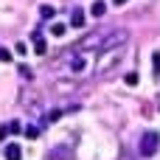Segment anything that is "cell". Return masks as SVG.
<instances>
[{"instance_id": "2e32d148", "label": "cell", "mask_w": 160, "mask_h": 160, "mask_svg": "<svg viewBox=\"0 0 160 160\" xmlns=\"http://www.w3.org/2000/svg\"><path fill=\"white\" fill-rule=\"evenodd\" d=\"M8 135H11V132H8V124H3V127H0V143H3Z\"/></svg>"}, {"instance_id": "8992f818", "label": "cell", "mask_w": 160, "mask_h": 160, "mask_svg": "<svg viewBox=\"0 0 160 160\" xmlns=\"http://www.w3.org/2000/svg\"><path fill=\"white\" fill-rule=\"evenodd\" d=\"M70 70H73V73H84V70H87V59H84V56H73V59H70Z\"/></svg>"}, {"instance_id": "9c48e42d", "label": "cell", "mask_w": 160, "mask_h": 160, "mask_svg": "<svg viewBox=\"0 0 160 160\" xmlns=\"http://www.w3.org/2000/svg\"><path fill=\"white\" fill-rule=\"evenodd\" d=\"M65 31H68V25H65V22H53V25H51V34H53V37H62Z\"/></svg>"}, {"instance_id": "7a4b0ae2", "label": "cell", "mask_w": 160, "mask_h": 160, "mask_svg": "<svg viewBox=\"0 0 160 160\" xmlns=\"http://www.w3.org/2000/svg\"><path fill=\"white\" fill-rule=\"evenodd\" d=\"M127 39H129V31H124V28H112V31H107V37H104V42H101V53L118 51Z\"/></svg>"}, {"instance_id": "52a82bcc", "label": "cell", "mask_w": 160, "mask_h": 160, "mask_svg": "<svg viewBox=\"0 0 160 160\" xmlns=\"http://www.w3.org/2000/svg\"><path fill=\"white\" fill-rule=\"evenodd\" d=\"M104 11H107V3H104V0H96V3L90 6V14H93V17H104Z\"/></svg>"}, {"instance_id": "8fae6325", "label": "cell", "mask_w": 160, "mask_h": 160, "mask_svg": "<svg viewBox=\"0 0 160 160\" xmlns=\"http://www.w3.org/2000/svg\"><path fill=\"white\" fill-rule=\"evenodd\" d=\"M51 160H70L68 158V149H53L51 152Z\"/></svg>"}, {"instance_id": "3957f363", "label": "cell", "mask_w": 160, "mask_h": 160, "mask_svg": "<svg viewBox=\"0 0 160 160\" xmlns=\"http://www.w3.org/2000/svg\"><path fill=\"white\" fill-rule=\"evenodd\" d=\"M31 42H34V53H37V56H42V53L48 51V45H45V37H42V31H34V34H31Z\"/></svg>"}, {"instance_id": "d6986e66", "label": "cell", "mask_w": 160, "mask_h": 160, "mask_svg": "<svg viewBox=\"0 0 160 160\" xmlns=\"http://www.w3.org/2000/svg\"><path fill=\"white\" fill-rule=\"evenodd\" d=\"M14 51H17V53H25L28 48H25V42H17V45H14Z\"/></svg>"}, {"instance_id": "4fadbf2b", "label": "cell", "mask_w": 160, "mask_h": 160, "mask_svg": "<svg viewBox=\"0 0 160 160\" xmlns=\"http://www.w3.org/2000/svg\"><path fill=\"white\" fill-rule=\"evenodd\" d=\"M25 138L37 141V138H39V127H25Z\"/></svg>"}, {"instance_id": "ba28073f", "label": "cell", "mask_w": 160, "mask_h": 160, "mask_svg": "<svg viewBox=\"0 0 160 160\" xmlns=\"http://www.w3.org/2000/svg\"><path fill=\"white\" fill-rule=\"evenodd\" d=\"M53 14H56V8H53V6H48V3H45V6H39V17H42V20H53Z\"/></svg>"}, {"instance_id": "9a60e30c", "label": "cell", "mask_w": 160, "mask_h": 160, "mask_svg": "<svg viewBox=\"0 0 160 160\" xmlns=\"http://www.w3.org/2000/svg\"><path fill=\"white\" fill-rule=\"evenodd\" d=\"M152 62H155V73L160 76V51H155V53H152Z\"/></svg>"}, {"instance_id": "277c9868", "label": "cell", "mask_w": 160, "mask_h": 160, "mask_svg": "<svg viewBox=\"0 0 160 160\" xmlns=\"http://www.w3.org/2000/svg\"><path fill=\"white\" fill-rule=\"evenodd\" d=\"M84 22H87V14H84L82 8H73V11H70V25H73V28H84Z\"/></svg>"}, {"instance_id": "5bb4252c", "label": "cell", "mask_w": 160, "mask_h": 160, "mask_svg": "<svg viewBox=\"0 0 160 160\" xmlns=\"http://www.w3.org/2000/svg\"><path fill=\"white\" fill-rule=\"evenodd\" d=\"M124 82H127L129 87H135V84H138V73H127V76H124Z\"/></svg>"}, {"instance_id": "e0dca14e", "label": "cell", "mask_w": 160, "mask_h": 160, "mask_svg": "<svg viewBox=\"0 0 160 160\" xmlns=\"http://www.w3.org/2000/svg\"><path fill=\"white\" fill-rule=\"evenodd\" d=\"M20 76H25V79H31V68H28V65H20Z\"/></svg>"}, {"instance_id": "5b68a950", "label": "cell", "mask_w": 160, "mask_h": 160, "mask_svg": "<svg viewBox=\"0 0 160 160\" xmlns=\"http://www.w3.org/2000/svg\"><path fill=\"white\" fill-rule=\"evenodd\" d=\"M6 160H22V149L17 143H6Z\"/></svg>"}, {"instance_id": "6da1fadb", "label": "cell", "mask_w": 160, "mask_h": 160, "mask_svg": "<svg viewBox=\"0 0 160 160\" xmlns=\"http://www.w3.org/2000/svg\"><path fill=\"white\" fill-rule=\"evenodd\" d=\"M158 149H160V132H155V129L143 132V135H141V143H138L141 158H155Z\"/></svg>"}, {"instance_id": "ac0fdd59", "label": "cell", "mask_w": 160, "mask_h": 160, "mask_svg": "<svg viewBox=\"0 0 160 160\" xmlns=\"http://www.w3.org/2000/svg\"><path fill=\"white\" fill-rule=\"evenodd\" d=\"M0 62H11V53L6 48H0Z\"/></svg>"}, {"instance_id": "7c38bea8", "label": "cell", "mask_w": 160, "mask_h": 160, "mask_svg": "<svg viewBox=\"0 0 160 160\" xmlns=\"http://www.w3.org/2000/svg\"><path fill=\"white\" fill-rule=\"evenodd\" d=\"M8 132H11V135H20V132H22V124H20V121H8Z\"/></svg>"}, {"instance_id": "ffe728a7", "label": "cell", "mask_w": 160, "mask_h": 160, "mask_svg": "<svg viewBox=\"0 0 160 160\" xmlns=\"http://www.w3.org/2000/svg\"><path fill=\"white\" fill-rule=\"evenodd\" d=\"M124 3H127V0H115V6H124Z\"/></svg>"}, {"instance_id": "30bf717a", "label": "cell", "mask_w": 160, "mask_h": 160, "mask_svg": "<svg viewBox=\"0 0 160 160\" xmlns=\"http://www.w3.org/2000/svg\"><path fill=\"white\" fill-rule=\"evenodd\" d=\"M62 112H65V110H59V107H56V110H51V112L45 115V124H53L56 118H62Z\"/></svg>"}]
</instances>
